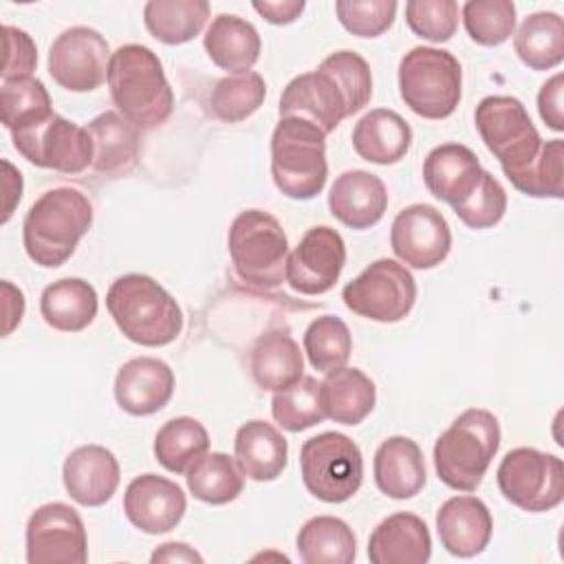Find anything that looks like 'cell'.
Returning <instances> with one entry per match:
<instances>
[{
  "instance_id": "cell-9",
  "label": "cell",
  "mask_w": 564,
  "mask_h": 564,
  "mask_svg": "<svg viewBox=\"0 0 564 564\" xmlns=\"http://www.w3.org/2000/svg\"><path fill=\"white\" fill-rule=\"evenodd\" d=\"M302 482L322 502H346L364 480L359 445L341 432H322L300 449Z\"/></svg>"
},
{
  "instance_id": "cell-42",
  "label": "cell",
  "mask_w": 564,
  "mask_h": 564,
  "mask_svg": "<svg viewBox=\"0 0 564 564\" xmlns=\"http://www.w3.org/2000/svg\"><path fill=\"white\" fill-rule=\"evenodd\" d=\"M511 185L533 198H562L564 194V141H544L540 154L522 170L507 174Z\"/></svg>"
},
{
  "instance_id": "cell-19",
  "label": "cell",
  "mask_w": 564,
  "mask_h": 564,
  "mask_svg": "<svg viewBox=\"0 0 564 564\" xmlns=\"http://www.w3.org/2000/svg\"><path fill=\"white\" fill-rule=\"evenodd\" d=\"M485 170L478 156L463 143H443L430 150L423 161L427 192L452 209L465 205L480 187Z\"/></svg>"
},
{
  "instance_id": "cell-41",
  "label": "cell",
  "mask_w": 564,
  "mask_h": 564,
  "mask_svg": "<svg viewBox=\"0 0 564 564\" xmlns=\"http://www.w3.org/2000/svg\"><path fill=\"white\" fill-rule=\"evenodd\" d=\"M271 414L286 432H304L326 419L319 397V381L302 377L293 386L273 392Z\"/></svg>"
},
{
  "instance_id": "cell-16",
  "label": "cell",
  "mask_w": 564,
  "mask_h": 564,
  "mask_svg": "<svg viewBox=\"0 0 564 564\" xmlns=\"http://www.w3.org/2000/svg\"><path fill=\"white\" fill-rule=\"evenodd\" d=\"M390 247L403 264L421 271L434 269L449 256L452 229L434 205L414 203L394 216Z\"/></svg>"
},
{
  "instance_id": "cell-28",
  "label": "cell",
  "mask_w": 564,
  "mask_h": 564,
  "mask_svg": "<svg viewBox=\"0 0 564 564\" xmlns=\"http://www.w3.org/2000/svg\"><path fill=\"white\" fill-rule=\"evenodd\" d=\"M410 145V123L399 112L388 108H375L366 112L352 128V148L368 163H399L408 154Z\"/></svg>"
},
{
  "instance_id": "cell-38",
  "label": "cell",
  "mask_w": 564,
  "mask_h": 564,
  "mask_svg": "<svg viewBox=\"0 0 564 564\" xmlns=\"http://www.w3.org/2000/svg\"><path fill=\"white\" fill-rule=\"evenodd\" d=\"M53 115L51 97L37 77L7 79L0 88V121L9 132L31 128Z\"/></svg>"
},
{
  "instance_id": "cell-27",
  "label": "cell",
  "mask_w": 564,
  "mask_h": 564,
  "mask_svg": "<svg viewBox=\"0 0 564 564\" xmlns=\"http://www.w3.org/2000/svg\"><path fill=\"white\" fill-rule=\"evenodd\" d=\"M93 141V170L104 176L128 174L139 159V128L115 110L97 115L86 126Z\"/></svg>"
},
{
  "instance_id": "cell-40",
  "label": "cell",
  "mask_w": 564,
  "mask_h": 564,
  "mask_svg": "<svg viewBox=\"0 0 564 564\" xmlns=\"http://www.w3.org/2000/svg\"><path fill=\"white\" fill-rule=\"evenodd\" d=\"M352 350L350 330L344 319L322 315L304 330V352L317 372H333L348 364Z\"/></svg>"
},
{
  "instance_id": "cell-46",
  "label": "cell",
  "mask_w": 564,
  "mask_h": 564,
  "mask_svg": "<svg viewBox=\"0 0 564 564\" xmlns=\"http://www.w3.org/2000/svg\"><path fill=\"white\" fill-rule=\"evenodd\" d=\"M505 212H507V192L500 185V181L487 170L474 196L465 205L454 209V214L469 229H489L502 220Z\"/></svg>"
},
{
  "instance_id": "cell-17",
  "label": "cell",
  "mask_w": 564,
  "mask_h": 564,
  "mask_svg": "<svg viewBox=\"0 0 564 564\" xmlns=\"http://www.w3.org/2000/svg\"><path fill=\"white\" fill-rule=\"evenodd\" d=\"M346 264V242L328 225L311 227L289 253L286 282L302 295H322L335 286Z\"/></svg>"
},
{
  "instance_id": "cell-47",
  "label": "cell",
  "mask_w": 564,
  "mask_h": 564,
  "mask_svg": "<svg viewBox=\"0 0 564 564\" xmlns=\"http://www.w3.org/2000/svg\"><path fill=\"white\" fill-rule=\"evenodd\" d=\"M2 37H4V51H7L4 66H2V82L31 77V73L37 66V48L31 35L18 26L4 24Z\"/></svg>"
},
{
  "instance_id": "cell-33",
  "label": "cell",
  "mask_w": 564,
  "mask_h": 564,
  "mask_svg": "<svg viewBox=\"0 0 564 564\" xmlns=\"http://www.w3.org/2000/svg\"><path fill=\"white\" fill-rule=\"evenodd\" d=\"M295 549L304 564H350L357 555V540L341 518L315 516L302 524Z\"/></svg>"
},
{
  "instance_id": "cell-45",
  "label": "cell",
  "mask_w": 564,
  "mask_h": 564,
  "mask_svg": "<svg viewBox=\"0 0 564 564\" xmlns=\"http://www.w3.org/2000/svg\"><path fill=\"white\" fill-rule=\"evenodd\" d=\"M405 22L423 40L447 42L458 26V4L454 0H410Z\"/></svg>"
},
{
  "instance_id": "cell-32",
  "label": "cell",
  "mask_w": 564,
  "mask_h": 564,
  "mask_svg": "<svg viewBox=\"0 0 564 564\" xmlns=\"http://www.w3.org/2000/svg\"><path fill=\"white\" fill-rule=\"evenodd\" d=\"M319 397L326 419L341 425H359L375 408L377 388L359 368H339L319 381Z\"/></svg>"
},
{
  "instance_id": "cell-7",
  "label": "cell",
  "mask_w": 564,
  "mask_h": 564,
  "mask_svg": "<svg viewBox=\"0 0 564 564\" xmlns=\"http://www.w3.org/2000/svg\"><path fill=\"white\" fill-rule=\"evenodd\" d=\"M236 275L258 289H275L286 280L289 240L280 220L262 209L240 212L227 236Z\"/></svg>"
},
{
  "instance_id": "cell-5",
  "label": "cell",
  "mask_w": 564,
  "mask_h": 564,
  "mask_svg": "<svg viewBox=\"0 0 564 564\" xmlns=\"http://www.w3.org/2000/svg\"><path fill=\"white\" fill-rule=\"evenodd\" d=\"M500 447V423L485 408L460 412L434 443L438 480L456 491H476Z\"/></svg>"
},
{
  "instance_id": "cell-20",
  "label": "cell",
  "mask_w": 564,
  "mask_h": 564,
  "mask_svg": "<svg viewBox=\"0 0 564 564\" xmlns=\"http://www.w3.org/2000/svg\"><path fill=\"white\" fill-rule=\"evenodd\" d=\"M174 394V372L156 357H134L115 377L117 405L132 416H150L163 410Z\"/></svg>"
},
{
  "instance_id": "cell-2",
  "label": "cell",
  "mask_w": 564,
  "mask_h": 564,
  "mask_svg": "<svg viewBox=\"0 0 564 564\" xmlns=\"http://www.w3.org/2000/svg\"><path fill=\"white\" fill-rule=\"evenodd\" d=\"M108 90L119 115L139 130H152L167 121L174 93L159 55L143 44H123L110 55Z\"/></svg>"
},
{
  "instance_id": "cell-23",
  "label": "cell",
  "mask_w": 564,
  "mask_h": 564,
  "mask_svg": "<svg viewBox=\"0 0 564 564\" xmlns=\"http://www.w3.org/2000/svg\"><path fill=\"white\" fill-rule=\"evenodd\" d=\"M388 207L383 181L366 170H348L335 178L328 192L330 214L350 229L375 227Z\"/></svg>"
},
{
  "instance_id": "cell-49",
  "label": "cell",
  "mask_w": 564,
  "mask_h": 564,
  "mask_svg": "<svg viewBox=\"0 0 564 564\" xmlns=\"http://www.w3.org/2000/svg\"><path fill=\"white\" fill-rule=\"evenodd\" d=\"M267 22H271V24H291V22H295L300 15H302V11H304V7H306V2L304 0H264V2H253L251 4Z\"/></svg>"
},
{
  "instance_id": "cell-24",
  "label": "cell",
  "mask_w": 564,
  "mask_h": 564,
  "mask_svg": "<svg viewBox=\"0 0 564 564\" xmlns=\"http://www.w3.org/2000/svg\"><path fill=\"white\" fill-rule=\"evenodd\" d=\"M432 555L427 524L408 511H397L381 520L368 540L372 564H425Z\"/></svg>"
},
{
  "instance_id": "cell-34",
  "label": "cell",
  "mask_w": 564,
  "mask_h": 564,
  "mask_svg": "<svg viewBox=\"0 0 564 564\" xmlns=\"http://www.w3.org/2000/svg\"><path fill=\"white\" fill-rule=\"evenodd\" d=\"M513 48L531 70H549L564 59V22L560 13L538 11L522 20L513 35Z\"/></svg>"
},
{
  "instance_id": "cell-44",
  "label": "cell",
  "mask_w": 564,
  "mask_h": 564,
  "mask_svg": "<svg viewBox=\"0 0 564 564\" xmlns=\"http://www.w3.org/2000/svg\"><path fill=\"white\" fill-rule=\"evenodd\" d=\"M339 24L357 37H379L397 15L394 0H339L335 2Z\"/></svg>"
},
{
  "instance_id": "cell-21",
  "label": "cell",
  "mask_w": 564,
  "mask_h": 564,
  "mask_svg": "<svg viewBox=\"0 0 564 564\" xmlns=\"http://www.w3.org/2000/svg\"><path fill=\"white\" fill-rule=\"evenodd\" d=\"M66 494L82 507L106 505L119 487V460L104 445L75 447L62 469Z\"/></svg>"
},
{
  "instance_id": "cell-10",
  "label": "cell",
  "mask_w": 564,
  "mask_h": 564,
  "mask_svg": "<svg viewBox=\"0 0 564 564\" xmlns=\"http://www.w3.org/2000/svg\"><path fill=\"white\" fill-rule=\"evenodd\" d=\"M474 123L487 150L498 159L505 176L527 167L542 148L524 104L509 95H489L478 101Z\"/></svg>"
},
{
  "instance_id": "cell-15",
  "label": "cell",
  "mask_w": 564,
  "mask_h": 564,
  "mask_svg": "<svg viewBox=\"0 0 564 564\" xmlns=\"http://www.w3.org/2000/svg\"><path fill=\"white\" fill-rule=\"evenodd\" d=\"M29 564H84L88 560L86 527L66 502L37 507L26 522Z\"/></svg>"
},
{
  "instance_id": "cell-43",
  "label": "cell",
  "mask_w": 564,
  "mask_h": 564,
  "mask_svg": "<svg viewBox=\"0 0 564 564\" xmlns=\"http://www.w3.org/2000/svg\"><path fill=\"white\" fill-rule=\"evenodd\" d=\"M467 35L480 46H498L513 35L516 4L509 0H469L463 4Z\"/></svg>"
},
{
  "instance_id": "cell-51",
  "label": "cell",
  "mask_w": 564,
  "mask_h": 564,
  "mask_svg": "<svg viewBox=\"0 0 564 564\" xmlns=\"http://www.w3.org/2000/svg\"><path fill=\"white\" fill-rule=\"evenodd\" d=\"M150 562H203V555L185 542H165L150 555Z\"/></svg>"
},
{
  "instance_id": "cell-31",
  "label": "cell",
  "mask_w": 564,
  "mask_h": 564,
  "mask_svg": "<svg viewBox=\"0 0 564 564\" xmlns=\"http://www.w3.org/2000/svg\"><path fill=\"white\" fill-rule=\"evenodd\" d=\"M249 368L253 381L262 390L271 392L284 390L304 377V359L300 346L291 335L282 330H269L253 341Z\"/></svg>"
},
{
  "instance_id": "cell-6",
  "label": "cell",
  "mask_w": 564,
  "mask_h": 564,
  "mask_svg": "<svg viewBox=\"0 0 564 564\" xmlns=\"http://www.w3.org/2000/svg\"><path fill=\"white\" fill-rule=\"evenodd\" d=\"M271 176L284 196L315 198L328 176L326 134L306 119L280 117L271 134Z\"/></svg>"
},
{
  "instance_id": "cell-18",
  "label": "cell",
  "mask_w": 564,
  "mask_h": 564,
  "mask_svg": "<svg viewBox=\"0 0 564 564\" xmlns=\"http://www.w3.org/2000/svg\"><path fill=\"white\" fill-rule=\"evenodd\" d=\"M187 509L183 489L159 474H141L123 494L126 518L143 533L159 535L176 529Z\"/></svg>"
},
{
  "instance_id": "cell-13",
  "label": "cell",
  "mask_w": 564,
  "mask_h": 564,
  "mask_svg": "<svg viewBox=\"0 0 564 564\" xmlns=\"http://www.w3.org/2000/svg\"><path fill=\"white\" fill-rule=\"evenodd\" d=\"M15 150L35 167L79 174L93 165V141L86 128L53 112L46 121L11 132Z\"/></svg>"
},
{
  "instance_id": "cell-11",
  "label": "cell",
  "mask_w": 564,
  "mask_h": 564,
  "mask_svg": "<svg viewBox=\"0 0 564 564\" xmlns=\"http://www.w3.org/2000/svg\"><path fill=\"white\" fill-rule=\"evenodd\" d=\"M498 489L522 511L540 513L564 500V463L535 447H516L505 454L496 471Z\"/></svg>"
},
{
  "instance_id": "cell-39",
  "label": "cell",
  "mask_w": 564,
  "mask_h": 564,
  "mask_svg": "<svg viewBox=\"0 0 564 564\" xmlns=\"http://www.w3.org/2000/svg\"><path fill=\"white\" fill-rule=\"evenodd\" d=\"M267 97V84L262 75L236 73L218 79L209 95V110L225 123H238L251 117Z\"/></svg>"
},
{
  "instance_id": "cell-14",
  "label": "cell",
  "mask_w": 564,
  "mask_h": 564,
  "mask_svg": "<svg viewBox=\"0 0 564 564\" xmlns=\"http://www.w3.org/2000/svg\"><path fill=\"white\" fill-rule=\"evenodd\" d=\"M110 55L108 42L99 31L70 26L48 48V75L70 93H90L108 77Z\"/></svg>"
},
{
  "instance_id": "cell-25",
  "label": "cell",
  "mask_w": 564,
  "mask_h": 564,
  "mask_svg": "<svg viewBox=\"0 0 564 564\" xmlns=\"http://www.w3.org/2000/svg\"><path fill=\"white\" fill-rule=\"evenodd\" d=\"M372 471L379 491L394 500L414 498L427 478L423 452L408 436L386 438L375 452Z\"/></svg>"
},
{
  "instance_id": "cell-22",
  "label": "cell",
  "mask_w": 564,
  "mask_h": 564,
  "mask_svg": "<svg viewBox=\"0 0 564 564\" xmlns=\"http://www.w3.org/2000/svg\"><path fill=\"white\" fill-rule=\"evenodd\" d=\"M494 520L487 505L476 496L447 498L436 511V533L447 553L474 557L491 540Z\"/></svg>"
},
{
  "instance_id": "cell-29",
  "label": "cell",
  "mask_w": 564,
  "mask_h": 564,
  "mask_svg": "<svg viewBox=\"0 0 564 564\" xmlns=\"http://www.w3.org/2000/svg\"><path fill=\"white\" fill-rule=\"evenodd\" d=\"M203 46L218 68L236 75L251 70L260 57L262 42L251 22L231 13H220L207 26Z\"/></svg>"
},
{
  "instance_id": "cell-26",
  "label": "cell",
  "mask_w": 564,
  "mask_h": 564,
  "mask_svg": "<svg viewBox=\"0 0 564 564\" xmlns=\"http://www.w3.org/2000/svg\"><path fill=\"white\" fill-rule=\"evenodd\" d=\"M234 458L247 478L269 482L286 469L289 443L275 425L251 419L236 432Z\"/></svg>"
},
{
  "instance_id": "cell-30",
  "label": "cell",
  "mask_w": 564,
  "mask_h": 564,
  "mask_svg": "<svg viewBox=\"0 0 564 564\" xmlns=\"http://www.w3.org/2000/svg\"><path fill=\"white\" fill-rule=\"evenodd\" d=\"M99 300L90 282L82 278H62L48 284L40 297L42 319L59 333H79L97 317Z\"/></svg>"
},
{
  "instance_id": "cell-37",
  "label": "cell",
  "mask_w": 564,
  "mask_h": 564,
  "mask_svg": "<svg viewBox=\"0 0 564 564\" xmlns=\"http://www.w3.org/2000/svg\"><path fill=\"white\" fill-rule=\"evenodd\" d=\"M189 494L207 505H227L242 494L245 474L236 458L223 452L203 454L185 474Z\"/></svg>"
},
{
  "instance_id": "cell-35",
  "label": "cell",
  "mask_w": 564,
  "mask_h": 564,
  "mask_svg": "<svg viewBox=\"0 0 564 564\" xmlns=\"http://www.w3.org/2000/svg\"><path fill=\"white\" fill-rule=\"evenodd\" d=\"M209 18L205 0H150L143 7L148 33L163 44H185L194 40Z\"/></svg>"
},
{
  "instance_id": "cell-36",
  "label": "cell",
  "mask_w": 564,
  "mask_h": 564,
  "mask_svg": "<svg viewBox=\"0 0 564 564\" xmlns=\"http://www.w3.org/2000/svg\"><path fill=\"white\" fill-rule=\"evenodd\" d=\"M207 449L209 434L205 425L192 416L165 421L154 436V456L172 474H187Z\"/></svg>"
},
{
  "instance_id": "cell-4",
  "label": "cell",
  "mask_w": 564,
  "mask_h": 564,
  "mask_svg": "<svg viewBox=\"0 0 564 564\" xmlns=\"http://www.w3.org/2000/svg\"><path fill=\"white\" fill-rule=\"evenodd\" d=\"M106 308L123 337L139 346H167L183 330V313L176 300L143 273L117 278L106 293Z\"/></svg>"
},
{
  "instance_id": "cell-3",
  "label": "cell",
  "mask_w": 564,
  "mask_h": 564,
  "mask_svg": "<svg viewBox=\"0 0 564 564\" xmlns=\"http://www.w3.org/2000/svg\"><path fill=\"white\" fill-rule=\"evenodd\" d=\"M93 225V205L75 187L46 189L26 212L22 242L26 256L46 269L62 267Z\"/></svg>"
},
{
  "instance_id": "cell-8",
  "label": "cell",
  "mask_w": 564,
  "mask_h": 564,
  "mask_svg": "<svg viewBox=\"0 0 564 564\" xmlns=\"http://www.w3.org/2000/svg\"><path fill=\"white\" fill-rule=\"evenodd\" d=\"M399 93L419 117L445 119L460 104V62L445 48L414 46L399 62Z\"/></svg>"
},
{
  "instance_id": "cell-50",
  "label": "cell",
  "mask_w": 564,
  "mask_h": 564,
  "mask_svg": "<svg viewBox=\"0 0 564 564\" xmlns=\"http://www.w3.org/2000/svg\"><path fill=\"white\" fill-rule=\"evenodd\" d=\"M2 313H4L2 335L7 337L22 322V315H24V295L9 280H2Z\"/></svg>"
},
{
  "instance_id": "cell-1",
  "label": "cell",
  "mask_w": 564,
  "mask_h": 564,
  "mask_svg": "<svg viewBox=\"0 0 564 564\" xmlns=\"http://www.w3.org/2000/svg\"><path fill=\"white\" fill-rule=\"evenodd\" d=\"M372 97L368 62L355 51L330 53L315 70L293 77L282 90L280 117H300L330 134Z\"/></svg>"
},
{
  "instance_id": "cell-12",
  "label": "cell",
  "mask_w": 564,
  "mask_h": 564,
  "mask_svg": "<svg viewBox=\"0 0 564 564\" xmlns=\"http://www.w3.org/2000/svg\"><path fill=\"white\" fill-rule=\"evenodd\" d=\"M341 300L359 317L392 324L410 315L416 302V282L397 260L379 258L344 286Z\"/></svg>"
},
{
  "instance_id": "cell-52",
  "label": "cell",
  "mask_w": 564,
  "mask_h": 564,
  "mask_svg": "<svg viewBox=\"0 0 564 564\" xmlns=\"http://www.w3.org/2000/svg\"><path fill=\"white\" fill-rule=\"evenodd\" d=\"M2 167H4V196H7L2 223H7L13 214L15 203H20V196H22V174L9 161H2Z\"/></svg>"
},
{
  "instance_id": "cell-48",
  "label": "cell",
  "mask_w": 564,
  "mask_h": 564,
  "mask_svg": "<svg viewBox=\"0 0 564 564\" xmlns=\"http://www.w3.org/2000/svg\"><path fill=\"white\" fill-rule=\"evenodd\" d=\"M562 90H564V77L562 73L546 79L538 93V112L546 128L562 132L564 130V110H562Z\"/></svg>"
}]
</instances>
